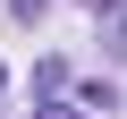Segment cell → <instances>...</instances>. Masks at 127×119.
<instances>
[{
	"label": "cell",
	"mask_w": 127,
	"mask_h": 119,
	"mask_svg": "<svg viewBox=\"0 0 127 119\" xmlns=\"http://www.w3.org/2000/svg\"><path fill=\"white\" fill-rule=\"evenodd\" d=\"M93 34L110 60H127V0H93Z\"/></svg>",
	"instance_id": "1"
},
{
	"label": "cell",
	"mask_w": 127,
	"mask_h": 119,
	"mask_svg": "<svg viewBox=\"0 0 127 119\" xmlns=\"http://www.w3.org/2000/svg\"><path fill=\"white\" fill-rule=\"evenodd\" d=\"M42 9H51V0H9V17H17V26H34Z\"/></svg>",
	"instance_id": "2"
},
{
	"label": "cell",
	"mask_w": 127,
	"mask_h": 119,
	"mask_svg": "<svg viewBox=\"0 0 127 119\" xmlns=\"http://www.w3.org/2000/svg\"><path fill=\"white\" fill-rule=\"evenodd\" d=\"M34 119H85L76 102H34Z\"/></svg>",
	"instance_id": "3"
}]
</instances>
